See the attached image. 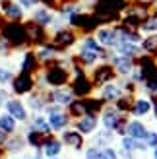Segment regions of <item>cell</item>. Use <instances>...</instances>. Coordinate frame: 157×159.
Listing matches in <instances>:
<instances>
[{"instance_id":"52a82bcc","label":"cell","mask_w":157,"mask_h":159,"mask_svg":"<svg viewBox=\"0 0 157 159\" xmlns=\"http://www.w3.org/2000/svg\"><path fill=\"white\" fill-rule=\"evenodd\" d=\"M114 52L120 54V57L132 58V60H138L144 54V51H142V47H140V45H136V43H126V41H119V43H116Z\"/></svg>"},{"instance_id":"5bb4252c","label":"cell","mask_w":157,"mask_h":159,"mask_svg":"<svg viewBox=\"0 0 157 159\" xmlns=\"http://www.w3.org/2000/svg\"><path fill=\"white\" fill-rule=\"evenodd\" d=\"M78 60H80L83 66H95L99 60H103V57H101L99 52L91 51V49H85V47L80 45V51H78Z\"/></svg>"},{"instance_id":"d590c367","label":"cell","mask_w":157,"mask_h":159,"mask_svg":"<svg viewBox=\"0 0 157 159\" xmlns=\"http://www.w3.org/2000/svg\"><path fill=\"white\" fill-rule=\"evenodd\" d=\"M6 103H8V91L6 89H0V107H6Z\"/></svg>"},{"instance_id":"d6986e66","label":"cell","mask_w":157,"mask_h":159,"mask_svg":"<svg viewBox=\"0 0 157 159\" xmlns=\"http://www.w3.org/2000/svg\"><path fill=\"white\" fill-rule=\"evenodd\" d=\"M54 41L60 47H70V45L76 43V33L70 31V29H58L56 35H54Z\"/></svg>"},{"instance_id":"4dcf8cb0","label":"cell","mask_w":157,"mask_h":159,"mask_svg":"<svg viewBox=\"0 0 157 159\" xmlns=\"http://www.w3.org/2000/svg\"><path fill=\"white\" fill-rule=\"evenodd\" d=\"M85 159H101V148L91 146L89 149H85Z\"/></svg>"},{"instance_id":"ab89813d","label":"cell","mask_w":157,"mask_h":159,"mask_svg":"<svg viewBox=\"0 0 157 159\" xmlns=\"http://www.w3.org/2000/svg\"><path fill=\"white\" fill-rule=\"evenodd\" d=\"M54 159H56V157H54Z\"/></svg>"},{"instance_id":"7a4b0ae2","label":"cell","mask_w":157,"mask_h":159,"mask_svg":"<svg viewBox=\"0 0 157 159\" xmlns=\"http://www.w3.org/2000/svg\"><path fill=\"white\" fill-rule=\"evenodd\" d=\"M109 62L113 64L116 76H120V78H130V74L136 70V60L126 58V57H120V54H116L114 51L111 54V58H109Z\"/></svg>"},{"instance_id":"74e56055","label":"cell","mask_w":157,"mask_h":159,"mask_svg":"<svg viewBox=\"0 0 157 159\" xmlns=\"http://www.w3.org/2000/svg\"><path fill=\"white\" fill-rule=\"evenodd\" d=\"M4 142H6V134L0 130V144H4Z\"/></svg>"},{"instance_id":"44dd1931","label":"cell","mask_w":157,"mask_h":159,"mask_svg":"<svg viewBox=\"0 0 157 159\" xmlns=\"http://www.w3.org/2000/svg\"><path fill=\"white\" fill-rule=\"evenodd\" d=\"M140 47H142L144 54H157V35H146L142 39V43H140Z\"/></svg>"},{"instance_id":"30bf717a","label":"cell","mask_w":157,"mask_h":159,"mask_svg":"<svg viewBox=\"0 0 157 159\" xmlns=\"http://www.w3.org/2000/svg\"><path fill=\"white\" fill-rule=\"evenodd\" d=\"M99 126V118L97 115H83L82 118H78L76 122V130L82 134V136H85V134H93L97 130Z\"/></svg>"},{"instance_id":"f35d334b","label":"cell","mask_w":157,"mask_h":159,"mask_svg":"<svg viewBox=\"0 0 157 159\" xmlns=\"http://www.w3.org/2000/svg\"><path fill=\"white\" fill-rule=\"evenodd\" d=\"M153 159H157V148L153 149Z\"/></svg>"},{"instance_id":"4fadbf2b","label":"cell","mask_w":157,"mask_h":159,"mask_svg":"<svg viewBox=\"0 0 157 159\" xmlns=\"http://www.w3.org/2000/svg\"><path fill=\"white\" fill-rule=\"evenodd\" d=\"M47 82H49L51 85H54V87H62L68 82V70L62 68V66L49 70V72H47Z\"/></svg>"},{"instance_id":"83f0119b","label":"cell","mask_w":157,"mask_h":159,"mask_svg":"<svg viewBox=\"0 0 157 159\" xmlns=\"http://www.w3.org/2000/svg\"><path fill=\"white\" fill-rule=\"evenodd\" d=\"M14 80V72L10 68H4V66H0V85H6V84H10Z\"/></svg>"},{"instance_id":"f1b7e54d","label":"cell","mask_w":157,"mask_h":159,"mask_svg":"<svg viewBox=\"0 0 157 159\" xmlns=\"http://www.w3.org/2000/svg\"><path fill=\"white\" fill-rule=\"evenodd\" d=\"M101 159H119V152H114L111 146H105L101 148Z\"/></svg>"},{"instance_id":"2e32d148","label":"cell","mask_w":157,"mask_h":159,"mask_svg":"<svg viewBox=\"0 0 157 159\" xmlns=\"http://www.w3.org/2000/svg\"><path fill=\"white\" fill-rule=\"evenodd\" d=\"M33 21L41 27H47V25H52L54 21V14L49 10V8H37L33 12Z\"/></svg>"},{"instance_id":"484cf974","label":"cell","mask_w":157,"mask_h":159,"mask_svg":"<svg viewBox=\"0 0 157 159\" xmlns=\"http://www.w3.org/2000/svg\"><path fill=\"white\" fill-rule=\"evenodd\" d=\"M33 126H35V130H39V134H49V132H51L49 120H47V118H43V116H35Z\"/></svg>"},{"instance_id":"8d00e7d4","label":"cell","mask_w":157,"mask_h":159,"mask_svg":"<svg viewBox=\"0 0 157 159\" xmlns=\"http://www.w3.org/2000/svg\"><path fill=\"white\" fill-rule=\"evenodd\" d=\"M151 101H153V111H151V113H153L155 120H157V99H151Z\"/></svg>"},{"instance_id":"6da1fadb","label":"cell","mask_w":157,"mask_h":159,"mask_svg":"<svg viewBox=\"0 0 157 159\" xmlns=\"http://www.w3.org/2000/svg\"><path fill=\"white\" fill-rule=\"evenodd\" d=\"M95 39H97V43L103 47V49L114 51L116 43H119V29L111 27V25H103V27H99L95 31Z\"/></svg>"},{"instance_id":"8fae6325","label":"cell","mask_w":157,"mask_h":159,"mask_svg":"<svg viewBox=\"0 0 157 159\" xmlns=\"http://www.w3.org/2000/svg\"><path fill=\"white\" fill-rule=\"evenodd\" d=\"M147 126L140 120V118H132V120H128V124H126V136H130V138H134V140H146V136H147Z\"/></svg>"},{"instance_id":"d6a6232c","label":"cell","mask_w":157,"mask_h":159,"mask_svg":"<svg viewBox=\"0 0 157 159\" xmlns=\"http://www.w3.org/2000/svg\"><path fill=\"white\" fill-rule=\"evenodd\" d=\"M21 148H23V140L21 138H16L12 142H8V149H10V152H20Z\"/></svg>"},{"instance_id":"cb8c5ba5","label":"cell","mask_w":157,"mask_h":159,"mask_svg":"<svg viewBox=\"0 0 157 159\" xmlns=\"http://www.w3.org/2000/svg\"><path fill=\"white\" fill-rule=\"evenodd\" d=\"M140 33H146V35H157V18L150 16L140 27Z\"/></svg>"},{"instance_id":"f546056e","label":"cell","mask_w":157,"mask_h":159,"mask_svg":"<svg viewBox=\"0 0 157 159\" xmlns=\"http://www.w3.org/2000/svg\"><path fill=\"white\" fill-rule=\"evenodd\" d=\"M144 142H146V146H147V148L155 149V148H157V132H155V130H150Z\"/></svg>"},{"instance_id":"3957f363","label":"cell","mask_w":157,"mask_h":159,"mask_svg":"<svg viewBox=\"0 0 157 159\" xmlns=\"http://www.w3.org/2000/svg\"><path fill=\"white\" fill-rule=\"evenodd\" d=\"M114 78H116V72H114V68L111 62H103V64H99L95 70H93V76H91V82L93 85H105V84H111L114 82Z\"/></svg>"},{"instance_id":"277c9868","label":"cell","mask_w":157,"mask_h":159,"mask_svg":"<svg viewBox=\"0 0 157 159\" xmlns=\"http://www.w3.org/2000/svg\"><path fill=\"white\" fill-rule=\"evenodd\" d=\"M122 95H124V89H122L120 84L111 82V84H105V85L99 87V99L103 103H113V105H114Z\"/></svg>"},{"instance_id":"9c48e42d","label":"cell","mask_w":157,"mask_h":159,"mask_svg":"<svg viewBox=\"0 0 157 159\" xmlns=\"http://www.w3.org/2000/svg\"><path fill=\"white\" fill-rule=\"evenodd\" d=\"M6 113L8 115H12L16 120H20V122H25L27 120V116H29V113H27V107L23 105V103L20 101V99H8V103H6Z\"/></svg>"},{"instance_id":"e575fe53","label":"cell","mask_w":157,"mask_h":159,"mask_svg":"<svg viewBox=\"0 0 157 159\" xmlns=\"http://www.w3.org/2000/svg\"><path fill=\"white\" fill-rule=\"evenodd\" d=\"M155 2H157V0H134L136 6L146 8V10H147V8H151V6H155Z\"/></svg>"},{"instance_id":"7402d4cb","label":"cell","mask_w":157,"mask_h":159,"mask_svg":"<svg viewBox=\"0 0 157 159\" xmlns=\"http://www.w3.org/2000/svg\"><path fill=\"white\" fill-rule=\"evenodd\" d=\"M70 109V115L72 116H76V118H82L83 115H87V107H85V101L83 99H74V103L68 107Z\"/></svg>"},{"instance_id":"1f68e13d","label":"cell","mask_w":157,"mask_h":159,"mask_svg":"<svg viewBox=\"0 0 157 159\" xmlns=\"http://www.w3.org/2000/svg\"><path fill=\"white\" fill-rule=\"evenodd\" d=\"M29 105H31V109H35V111H43V109L47 107L45 101L39 99V97H31V99H29Z\"/></svg>"},{"instance_id":"d4e9b609","label":"cell","mask_w":157,"mask_h":159,"mask_svg":"<svg viewBox=\"0 0 157 159\" xmlns=\"http://www.w3.org/2000/svg\"><path fill=\"white\" fill-rule=\"evenodd\" d=\"M0 130L4 134L6 132H14L16 130V118L12 115H0Z\"/></svg>"},{"instance_id":"8992f818","label":"cell","mask_w":157,"mask_h":159,"mask_svg":"<svg viewBox=\"0 0 157 159\" xmlns=\"http://www.w3.org/2000/svg\"><path fill=\"white\" fill-rule=\"evenodd\" d=\"M120 118H122V115L119 113V109L114 105H105L103 111H101V124H103V128H107V130L114 132V128H116V124H119Z\"/></svg>"},{"instance_id":"603a6c76","label":"cell","mask_w":157,"mask_h":159,"mask_svg":"<svg viewBox=\"0 0 157 159\" xmlns=\"http://www.w3.org/2000/svg\"><path fill=\"white\" fill-rule=\"evenodd\" d=\"M60 149H62V144H60L58 140H49V142H45V153H47V157L54 159V157L60 153Z\"/></svg>"},{"instance_id":"ac0fdd59","label":"cell","mask_w":157,"mask_h":159,"mask_svg":"<svg viewBox=\"0 0 157 159\" xmlns=\"http://www.w3.org/2000/svg\"><path fill=\"white\" fill-rule=\"evenodd\" d=\"M62 140H64V144H68L74 149H82L83 148V136L78 130H66L62 134Z\"/></svg>"},{"instance_id":"4316f807","label":"cell","mask_w":157,"mask_h":159,"mask_svg":"<svg viewBox=\"0 0 157 159\" xmlns=\"http://www.w3.org/2000/svg\"><path fill=\"white\" fill-rule=\"evenodd\" d=\"M56 57V49H52V47H43V49L37 51V58L39 60H51Z\"/></svg>"},{"instance_id":"ffe728a7","label":"cell","mask_w":157,"mask_h":159,"mask_svg":"<svg viewBox=\"0 0 157 159\" xmlns=\"http://www.w3.org/2000/svg\"><path fill=\"white\" fill-rule=\"evenodd\" d=\"M2 14L10 20H20L23 18V8L14 2H2Z\"/></svg>"},{"instance_id":"836d02e7","label":"cell","mask_w":157,"mask_h":159,"mask_svg":"<svg viewBox=\"0 0 157 159\" xmlns=\"http://www.w3.org/2000/svg\"><path fill=\"white\" fill-rule=\"evenodd\" d=\"M18 4L23 8V10H31V8L37 6V0H18Z\"/></svg>"},{"instance_id":"7c38bea8","label":"cell","mask_w":157,"mask_h":159,"mask_svg":"<svg viewBox=\"0 0 157 159\" xmlns=\"http://www.w3.org/2000/svg\"><path fill=\"white\" fill-rule=\"evenodd\" d=\"M153 111V101L150 97H136L134 99V107H132V115L134 116H147Z\"/></svg>"},{"instance_id":"5b68a950","label":"cell","mask_w":157,"mask_h":159,"mask_svg":"<svg viewBox=\"0 0 157 159\" xmlns=\"http://www.w3.org/2000/svg\"><path fill=\"white\" fill-rule=\"evenodd\" d=\"M72 91H74V95H78V97H85V95H89L93 91V82L82 72L80 68H76V80L72 84Z\"/></svg>"},{"instance_id":"e0dca14e","label":"cell","mask_w":157,"mask_h":159,"mask_svg":"<svg viewBox=\"0 0 157 159\" xmlns=\"http://www.w3.org/2000/svg\"><path fill=\"white\" fill-rule=\"evenodd\" d=\"M120 146H122V149L132 152V153H136V152H147V149H150V148L146 146V142L134 140V138H130V136H124V138L120 140Z\"/></svg>"},{"instance_id":"9a60e30c","label":"cell","mask_w":157,"mask_h":159,"mask_svg":"<svg viewBox=\"0 0 157 159\" xmlns=\"http://www.w3.org/2000/svg\"><path fill=\"white\" fill-rule=\"evenodd\" d=\"M49 126H51V130H64L68 122H70V118L66 113H62V111H56V113H49Z\"/></svg>"},{"instance_id":"ba28073f","label":"cell","mask_w":157,"mask_h":159,"mask_svg":"<svg viewBox=\"0 0 157 159\" xmlns=\"http://www.w3.org/2000/svg\"><path fill=\"white\" fill-rule=\"evenodd\" d=\"M51 103L54 105H60V107H70L74 103V91L68 89V87H56V89L51 91Z\"/></svg>"}]
</instances>
